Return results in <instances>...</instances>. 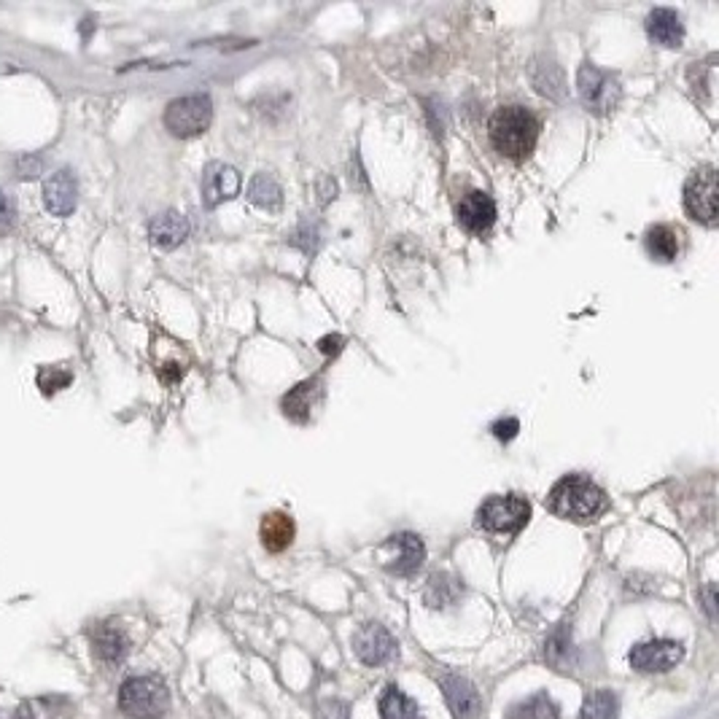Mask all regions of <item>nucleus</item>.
<instances>
[{
	"mask_svg": "<svg viewBox=\"0 0 719 719\" xmlns=\"http://www.w3.org/2000/svg\"><path fill=\"white\" fill-rule=\"evenodd\" d=\"M606 493L596 479L588 475H566L547 493V509L571 523H593L606 509Z\"/></svg>",
	"mask_w": 719,
	"mask_h": 719,
	"instance_id": "f257e3e1",
	"label": "nucleus"
},
{
	"mask_svg": "<svg viewBox=\"0 0 719 719\" xmlns=\"http://www.w3.org/2000/svg\"><path fill=\"white\" fill-rule=\"evenodd\" d=\"M488 138L501 157L523 162L537 149L539 119L526 106H501L488 121Z\"/></svg>",
	"mask_w": 719,
	"mask_h": 719,
	"instance_id": "f03ea898",
	"label": "nucleus"
},
{
	"mask_svg": "<svg viewBox=\"0 0 719 719\" xmlns=\"http://www.w3.org/2000/svg\"><path fill=\"white\" fill-rule=\"evenodd\" d=\"M119 709L129 719H162L170 709V690L159 676H132L121 684Z\"/></svg>",
	"mask_w": 719,
	"mask_h": 719,
	"instance_id": "7ed1b4c3",
	"label": "nucleus"
},
{
	"mask_svg": "<svg viewBox=\"0 0 719 719\" xmlns=\"http://www.w3.org/2000/svg\"><path fill=\"white\" fill-rule=\"evenodd\" d=\"M529 520H531V504L518 493L488 496L478 509V526L488 534L515 537L518 531L526 529Z\"/></svg>",
	"mask_w": 719,
	"mask_h": 719,
	"instance_id": "20e7f679",
	"label": "nucleus"
},
{
	"mask_svg": "<svg viewBox=\"0 0 719 719\" xmlns=\"http://www.w3.org/2000/svg\"><path fill=\"white\" fill-rule=\"evenodd\" d=\"M577 89H580L582 106L596 117L611 114L622 98L620 78L614 73L599 67V65H593V62H582V67L577 73Z\"/></svg>",
	"mask_w": 719,
	"mask_h": 719,
	"instance_id": "39448f33",
	"label": "nucleus"
},
{
	"mask_svg": "<svg viewBox=\"0 0 719 719\" xmlns=\"http://www.w3.org/2000/svg\"><path fill=\"white\" fill-rule=\"evenodd\" d=\"M717 168L714 165L698 168L684 183V211L690 213V219L712 227L717 221Z\"/></svg>",
	"mask_w": 719,
	"mask_h": 719,
	"instance_id": "423d86ee",
	"label": "nucleus"
},
{
	"mask_svg": "<svg viewBox=\"0 0 719 719\" xmlns=\"http://www.w3.org/2000/svg\"><path fill=\"white\" fill-rule=\"evenodd\" d=\"M213 119V103L208 95H186L168 106L165 111V127L176 138H194L205 132Z\"/></svg>",
	"mask_w": 719,
	"mask_h": 719,
	"instance_id": "0eeeda50",
	"label": "nucleus"
},
{
	"mask_svg": "<svg viewBox=\"0 0 719 719\" xmlns=\"http://www.w3.org/2000/svg\"><path fill=\"white\" fill-rule=\"evenodd\" d=\"M354 650H356V655L364 665H385L388 660L396 658L399 644L388 628H383L377 622H366L354 636Z\"/></svg>",
	"mask_w": 719,
	"mask_h": 719,
	"instance_id": "6e6552de",
	"label": "nucleus"
},
{
	"mask_svg": "<svg viewBox=\"0 0 719 719\" xmlns=\"http://www.w3.org/2000/svg\"><path fill=\"white\" fill-rule=\"evenodd\" d=\"M383 550L391 552V558L385 560V569L396 577H413L426 560V544L418 534H396L383 544Z\"/></svg>",
	"mask_w": 719,
	"mask_h": 719,
	"instance_id": "1a4fd4ad",
	"label": "nucleus"
},
{
	"mask_svg": "<svg viewBox=\"0 0 719 719\" xmlns=\"http://www.w3.org/2000/svg\"><path fill=\"white\" fill-rule=\"evenodd\" d=\"M456 219H458V224H461L467 232L485 235V232L493 227V221H496V202H493V197H490L488 191L472 189V191H467V194L458 200V205H456Z\"/></svg>",
	"mask_w": 719,
	"mask_h": 719,
	"instance_id": "9d476101",
	"label": "nucleus"
},
{
	"mask_svg": "<svg viewBox=\"0 0 719 719\" xmlns=\"http://www.w3.org/2000/svg\"><path fill=\"white\" fill-rule=\"evenodd\" d=\"M684 655L682 644L671 642V639H655V642H644L636 644L631 650V665L642 673H663L671 671Z\"/></svg>",
	"mask_w": 719,
	"mask_h": 719,
	"instance_id": "9b49d317",
	"label": "nucleus"
},
{
	"mask_svg": "<svg viewBox=\"0 0 719 719\" xmlns=\"http://www.w3.org/2000/svg\"><path fill=\"white\" fill-rule=\"evenodd\" d=\"M200 191H202V205H205V208H216V205H221V202L238 197L240 173L232 168V165L211 162V165H205V170H202Z\"/></svg>",
	"mask_w": 719,
	"mask_h": 719,
	"instance_id": "f8f14e48",
	"label": "nucleus"
},
{
	"mask_svg": "<svg viewBox=\"0 0 719 719\" xmlns=\"http://www.w3.org/2000/svg\"><path fill=\"white\" fill-rule=\"evenodd\" d=\"M439 687L445 693V701L453 712L456 719H478L482 701H479V690L464 676L456 673H442L439 676Z\"/></svg>",
	"mask_w": 719,
	"mask_h": 719,
	"instance_id": "ddd939ff",
	"label": "nucleus"
},
{
	"mask_svg": "<svg viewBox=\"0 0 719 719\" xmlns=\"http://www.w3.org/2000/svg\"><path fill=\"white\" fill-rule=\"evenodd\" d=\"M89 639H92V652H95V658L108 663V665H119L121 660L127 658V652H129V639H127V633H124L121 628H117V625H111V622L98 625V628L89 633Z\"/></svg>",
	"mask_w": 719,
	"mask_h": 719,
	"instance_id": "4468645a",
	"label": "nucleus"
},
{
	"mask_svg": "<svg viewBox=\"0 0 719 719\" xmlns=\"http://www.w3.org/2000/svg\"><path fill=\"white\" fill-rule=\"evenodd\" d=\"M647 36L665 49H679L684 41V25L682 16L673 8H655L647 16Z\"/></svg>",
	"mask_w": 719,
	"mask_h": 719,
	"instance_id": "2eb2a0df",
	"label": "nucleus"
},
{
	"mask_svg": "<svg viewBox=\"0 0 719 719\" xmlns=\"http://www.w3.org/2000/svg\"><path fill=\"white\" fill-rule=\"evenodd\" d=\"M78 186L70 170H57L44 183V202L55 216H67L76 208Z\"/></svg>",
	"mask_w": 719,
	"mask_h": 719,
	"instance_id": "dca6fc26",
	"label": "nucleus"
},
{
	"mask_svg": "<svg viewBox=\"0 0 719 719\" xmlns=\"http://www.w3.org/2000/svg\"><path fill=\"white\" fill-rule=\"evenodd\" d=\"M297 534V526L292 520V515L286 512H270L262 518V526H259V537L267 552H283Z\"/></svg>",
	"mask_w": 719,
	"mask_h": 719,
	"instance_id": "f3484780",
	"label": "nucleus"
},
{
	"mask_svg": "<svg viewBox=\"0 0 719 719\" xmlns=\"http://www.w3.org/2000/svg\"><path fill=\"white\" fill-rule=\"evenodd\" d=\"M149 238L159 248H176L189 238V221H186V216H180L179 211H165V213L151 219Z\"/></svg>",
	"mask_w": 719,
	"mask_h": 719,
	"instance_id": "a211bd4d",
	"label": "nucleus"
},
{
	"mask_svg": "<svg viewBox=\"0 0 719 719\" xmlns=\"http://www.w3.org/2000/svg\"><path fill=\"white\" fill-rule=\"evenodd\" d=\"M318 394H321V380H318V377L302 380L300 385H294V388L283 396V402H281L283 416L297 420V423H304V420L310 418L313 407H315Z\"/></svg>",
	"mask_w": 719,
	"mask_h": 719,
	"instance_id": "6ab92c4d",
	"label": "nucleus"
},
{
	"mask_svg": "<svg viewBox=\"0 0 719 719\" xmlns=\"http://www.w3.org/2000/svg\"><path fill=\"white\" fill-rule=\"evenodd\" d=\"M461 596H464V582L456 574L442 571V574H434L428 580L423 601L428 609H447V606H456Z\"/></svg>",
	"mask_w": 719,
	"mask_h": 719,
	"instance_id": "aec40b11",
	"label": "nucleus"
},
{
	"mask_svg": "<svg viewBox=\"0 0 719 719\" xmlns=\"http://www.w3.org/2000/svg\"><path fill=\"white\" fill-rule=\"evenodd\" d=\"M644 245H647V251H650L652 259H658V262H673V259L679 256V248H682L679 230L671 227V224H655V227L647 230Z\"/></svg>",
	"mask_w": 719,
	"mask_h": 719,
	"instance_id": "412c9836",
	"label": "nucleus"
},
{
	"mask_svg": "<svg viewBox=\"0 0 719 719\" xmlns=\"http://www.w3.org/2000/svg\"><path fill=\"white\" fill-rule=\"evenodd\" d=\"M248 200H251L256 208L275 213V211L283 205V189H281V183L272 179V176L259 173V176H253L251 186H248Z\"/></svg>",
	"mask_w": 719,
	"mask_h": 719,
	"instance_id": "4be33fe9",
	"label": "nucleus"
},
{
	"mask_svg": "<svg viewBox=\"0 0 719 719\" xmlns=\"http://www.w3.org/2000/svg\"><path fill=\"white\" fill-rule=\"evenodd\" d=\"M380 719H420V709L410 695L388 687L380 698Z\"/></svg>",
	"mask_w": 719,
	"mask_h": 719,
	"instance_id": "5701e85b",
	"label": "nucleus"
},
{
	"mask_svg": "<svg viewBox=\"0 0 719 719\" xmlns=\"http://www.w3.org/2000/svg\"><path fill=\"white\" fill-rule=\"evenodd\" d=\"M14 719H67V704L62 698H33V701H25Z\"/></svg>",
	"mask_w": 719,
	"mask_h": 719,
	"instance_id": "b1692460",
	"label": "nucleus"
},
{
	"mask_svg": "<svg viewBox=\"0 0 719 719\" xmlns=\"http://www.w3.org/2000/svg\"><path fill=\"white\" fill-rule=\"evenodd\" d=\"M534 87L539 89L541 95L552 98V100H560L563 98V73L560 67L552 60H539L534 65Z\"/></svg>",
	"mask_w": 719,
	"mask_h": 719,
	"instance_id": "393cba45",
	"label": "nucleus"
},
{
	"mask_svg": "<svg viewBox=\"0 0 719 719\" xmlns=\"http://www.w3.org/2000/svg\"><path fill=\"white\" fill-rule=\"evenodd\" d=\"M560 712L555 706L552 698H547L544 693L541 695H534L529 701H520L509 709V719H558Z\"/></svg>",
	"mask_w": 719,
	"mask_h": 719,
	"instance_id": "a878e982",
	"label": "nucleus"
},
{
	"mask_svg": "<svg viewBox=\"0 0 719 719\" xmlns=\"http://www.w3.org/2000/svg\"><path fill=\"white\" fill-rule=\"evenodd\" d=\"M617 714H620V701H617V695L609 693V690H599V693H593V695L585 698L580 719H617Z\"/></svg>",
	"mask_w": 719,
	"mask_h": 719,
	"instance_id": "bb28decb",
	"label": "nucleus"
},
{
	"mask_svg": "<svg viewBox=\"0 0 719 719\" xmlns=\"http://www.w3.org/2000/svg\"><path fill=\"white\" fill-rule=\"evenodd\" d=\"M544 660L552 665V668H569L571 660H574V647H571V636L566 628H558L547 644H544Z\"/></svg>",
	"mask_w": 719,
	"mask_h": 719,
	"instance_id": "cd10ccee",
	"label": "nucleus"
},
{
	"mask_svg": "<svg viewBox=\"0 0 719 719\" xmlns=\"http://www.w3.org/2000/svg\"><path fill=\"white\" fill-rule=\"evenodd\" d=\"M70 380H73V375L67 369H60V366H44L38 372V388L46 396H55L65 385H70Z\"/></svg>",
	"mask_w": 719,
	"mask_h": 719,
	"instance_id": "c85d7f7f",
	"label": "nucleus"
},
{
	"mask_svg": "<svg viewBox=\"0 0 719 719\" xmlns=\"http://www.w3.org/2000/svg\"><path fill=\"white\" fill-rule=\"evenodd\" d=\"M292 242L294 245H300L304 253H315L318 251V242H321V238H318V227L315 224H310V221H302L300 230L294 232V238H292Z\"/></svg>",
	"mask_w": 719,
	"mask_h": 719,
	"instance_id": "c756f323",
	"label": "nucleus"
},
{
	"mask_svg": "<svg viewBox=\"0 0 719 719\" xmlns=\"http://www.w3.org/2000/svg\"><path fill=\"white\" fill-rule=\"evenodd\" d=\"M490 431H493V437H496L498 442H512V439L518 437V431H520V420L498 418L493 426H490Z\"/></svg>",
	"mask_w": 719,
	"mask_h": 719,
	"instance_id": "7c9ffc66",
	"label": "nucleus"
},
{
	"mask_svg": "<svg viewBox=\"0 0 719 719\" xmlns=\"http://www.w3.org/2000/svg\"><path fill=\"white\" fill-rule=\"evenodd\" d=\"M315 719H351V712L343 701H324L315 709Z\"/></svg>",
	"mask_w": 719,
	"mask_h": 719,
	"instance_id": "2f4dec72",
	"label": "nucleus"
},
{
	"mask_svg": "<svg viewBox=\"0 0 719 719\" xmlns=\"http://www.w3.org/2000/svg\"><path fill=\"white\" fill-rule=\"evenodd\" d=\"M14 221H16L14 205H11V200L5 197V191L0 189V235L11 232V230H14Z\"/></svg>",
	"mask_w": 719,
	"mask_h": 719,
	"instance_id": "473e14b6",
	"label": "nucleus"
},
{
	"mask_svg": "<svg viewBox=\"0 0 719 719\" xmlns=\"http://www.w3.org/2000/svg\"><path fill=\"white\" fill-rule=\"evenodd\" d=\"M38 170H41V159L38 157H27V159L19 162V176H25V179L38 176Z\"/></svg>",
	"mask_w": 719,
	"mask_h": 719,
	"instance_id": "72a5a7b5",
	"label": "nucleus"
},
{
	"mask_svg": "<svg viewBox=\"0 0 719 719\" xmlns=\"http://www.w3.org/2000/svg\"><path fill=\"white\" fill-rule=\"evenodd\" d=\"M318 348H321L326 356H329V354H332V356H337V354L343 351V337H337V334H332V337H324V340L318 343Z\"/></svg>",
	"mask_w": 719,
	"mask_h": 719,
	"instance_id": "f704fd0d",
	"label": "nucleus"
},
{
	"mask_svg": "<svg viewBox=\"0 0 719 719\" xmlns=\"http://www.w3.org/2000/svg\"><path fill=\"white\" fill-rule=\"evenodd\" d=\"M706 609H709V614L714 617V585L706 588Z\"/></svg>",
	"mask_w": 719,
	"mask_h": 719,
	"instance_id": "c9c22d12",
	"label": "nucleus"
}]
</instances>
